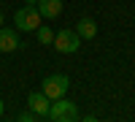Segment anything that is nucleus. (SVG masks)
Returning <instances> with one entry per match:
<instances>
[{"instance_id": "ddd939ff", "label": "nucleus", "mask_w": 135, "mask_h": 122, "mask_svg": "<svg viewBox=\"0 0 135 122\" xmlns=\"http://www.w3.org/2000/svg\"><path fill=\"white\" fill-rule=\"evenodd\" d=\"M0 27H3V14H0Z\"/></svg>"}, {"instance_id": "20e7f679", "label": "nucleus", "mask_w": 135, "mask_h": 122, "mask_svg": "<svg viewBox=\"0 0 135 122\" xmlns=\"http://www.w3.org/2000/svg\"><path fill=\"white\" fill-rule=\"evenodd\" d=\"M54 49L62 52V54H73L78 52V46H81V38H78V33L76 30H60L57 35H54Z\"/></svg>"}, {"instance_id": "9d476101", "label": "nucleus", "mask_w": 135, "mask_h": 122, "mask_svg": "<svg viewBox=\"0 0 135 122\" xmlns=\"http://www.w3.org/2000/svg\"><path fill=\"white\" fill-rule=\"evenodd\" d=\"M16 119H19V122H32V119H38V117L32 114V111H22V114H19Z\"/></svg>"}, {"instance_id": "0eeeda50", "label": "nucleus", "mask_w": 135, "mask_h": 122, "mask_svg": "<svg viewBox=\"0 0 135 122\" xmlns=\"http://www.w3.org/2000/svg\"><path fill=\"white\" fill-rule=\"evenodd\" d=\"M14 49H19L16 30H11V27H0V52H14Z\"/></svg>"}, {"instance_id": "7ed1b4c3", "label": "nucleus", "mask_w": 135, "mask_h": 122, "mask_svg": "<svg viewBox=\"0 0 135 122\" xmlns=\"http://www.w3.org/2000/svg\"><path fill=\"white\" fill-rule=\"evenodd\" d=\"M68 87H70L68 76L54 73V76H46V79H43V90H41V92L46 95V98H51V101H57V98H65Z\"/></svg>"}, {"instance_id": "f8f14e48", "label": "nucleus", "mask_w": 135, "mask_h": 122, "mask_svg": "<svg viewBox=\"0 0 135 122\" xmlns=\"http://www.w3.org/2000/svg\"><path fill=\"white\" fill-rule=\"evenodd\" d=\"M0 117H3V101H0Z\"/></svg>"}, {"instance_id": "f257e3e1", "label": "nucleus", "mask_w": 135, "mask_h": 122, "mask_svg": "<svg viewBox=\"0 0 135 122\" xmlns=\"http://www.w3.org/2000/svg\"><path fill=\"white\" fill-rule=\"evenodd\" d=\"M78 117H81V114H78V106L73 101H65V98L51 101L49 114H46V119H51V122H76Z\"/></svg>"}, {"instance_id": "f03ea898", "label": "nucleus", "mask_w": 135, "mask_h": 122, "mask_svg": "<svg viewBox=\"0 0 135 122\" xmlns=\"http://www.w3.org/2000/svg\"><path fill=\"white\" fill-rule=\"evenodd\" d=\"M14 22H16V30H22V33H32V30L41 27V11L32 8V6H25V8L16 11Z\"/></svg>"}, {"instance_id": "423d86ee", "label": "nucleus", "mask_w": 135, "mask_h": 122, "mask_svg": "<svg viewBox=\"0 0 135 122\" xmlns=\"http://www.w3.org/2000/svg\"><path fill=\"white\" fill-rule=\"evenodd\" d=\"M38 11L43 19H57L62 14V0H38Z\"/></svg>"}, {"instance_id": "9b49d317", "label": "nucleus", "mask_w": 135, "mask_h": 122, "mask_svg": "<svg viewBox=\"0 0 135 122\" xmlns=\"http://www.w3.org/2000/svg\"><path fill=\"white\" fill-rule=\"evenodd\" d=\"M35 3H38V0H27V6H35Z\"/></svg>"}, {"instance_id": "39448f33", "label": "nucleus", "mask_w": 135, "mask_h": 122, "mask_svg": "<svg viewBox=\"0 0 135 122\" xmlns=\"http://www.w3.org/2000/svg\"><path fill=\"white\" fill-rule=\"evenodd\" d=\"M27 106H30V111L35 114L38 119H46L49 106H51V98H46L43 92H30L27 95Z\"/></svg>"}, {"instance_id": "6e6552de", "label": "nucleus", "mask_w": 135, "mask_h": 122, "mask_svg": "<svg viewBox=\"0 0 135 122\" xmlns=\"http://www.w3.org/2000/svg\"><path fill=\"white\" fill-rule=\"evenodd\" d=\"M76 33H78V38H95V35H97L95 19H81V22L76 25Z\"/></svg>"}, {"instance_id": "1a4fd4ad", "label": "nucleus", "mask_w": 135, "mask_h": 122, "mask_svg": "<svg viewBox=\"0 0 135 122\" xmlns=\"http://www.w3.org/2000/svg\"><path fill=\"white\" fill-rule=\"evenodd\" d=\"M38 41H41V43H51V41H54V33H51L49 27H38Z\"/></svg>"}]
</instances>
